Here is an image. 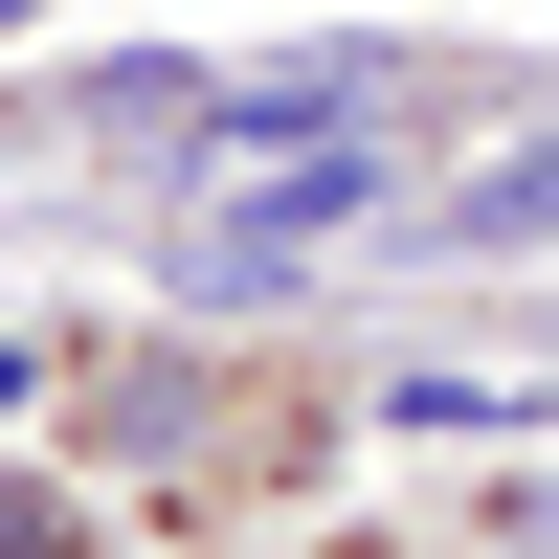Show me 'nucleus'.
I'll return each mask as SVG.
<instances>
[{
  "label": "nucleus",
  "instance_id": "nucleus-2",
  "mask_svg": "<svg viewBox=\"0 0 559 559\" xmlns=\"http://www.w3.org/2000/svg\"><path fill=\"white\" fill-rule=\"evenodd\" d=\"M0 23H45V0H0Z\"/></svg>",
  "mask_w": 559,
  "mask_h": 559
},
{
  "label": "nucleus",
  "instance_id": "nucleus-1",
  "mask_svg": "<svg viewBox=\"0 0 559 559\" xmlns=\"http://www.w3.org/2000/svg\"><path fill=\"white\" fill-rule=\"evenodd\" d=\"M336 202H358V157H292L269 202H224L202 247H179V292H202V313H247V292H292V269H313V224H336Z\"/></svg>",
  "mask_w": 559,
  "mask_h": 559
}]
</instances>
